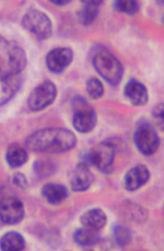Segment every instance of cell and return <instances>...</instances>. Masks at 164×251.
<instances>
[{
	"label": "cell",
	"instance_id": "6da1fadb",
	"mask_svg": "<svg viewBox=\"0 0 164 251\" xmlns=\"http://www.w3.org/2000/svg\"><path fill=\"white\" fill-rule=\"evenodd\" d=\"M26 146L30 151L45 154H59L74 149L77 137L65 128L51 127L33 132L26 139Z\"/></svg>",
	"mask_w": 164,
	"mask_h": 251
},
{
	"label": "cell",
	"instance_id": "7a4b0ae2",
	"mask_svg": "<svg viewBox=\"0 0 164 251\" xmlns=\"http://www.w3.org/2000/svg\"><path fill=\"white\" fill-rule=\"evenodd\" d=\"M92 61L98 74L111 86H117L121 82L123 68L119 59L107 48L98 46L92 55Z\"/></svg>",
	"mask_w": 164,
	"mask_h": 251
},
{
	"label": "cell",
	"instance_id": "3957f363",
	"mask_svg": "<svg viewBox=\"0 0 164 251\" xmlns=\"http://www.w3.org/2000/svg\"><path fill=\"white\" fill-rule=\"evenodd\" d=\"M26 63L27 57L22 47L0 35V75H20Z\"/></svg>",
	"mask_w": 164,
	"mask_h": 251
},
{
	"label": "cell",
	"instance_id": "277c9868",
	"mask_svg": "<svg viewBox=\"0 0 164 251\" xmlns=\"http://www.w3.org/2000/svg\"><path fill=\"white\" fill-rule=\"evenodd\" d=\"M116 147L111 141H103L90 149L84 155L82 163L92 165L101 172L108 175L112 171Z\"/></svg>",
	"mask_w": 164,
	"mask_h": 251
},
{
	"label": "cell",
	"instance_id": "5b68a950",
	"mask_svg": "<svg viewBox=\"0 0 164 251\" xmlns=\"http://www.w3.org/2000/svg\"><path fill=\"white\" fill-rule=\"evenodd\" d=\"M73 124L77 131L82 133L91 132L95 128L98 117L95 110L83 97H75L73 100Z\"/></svg>",
	"mask_w": 164,
	"mask_h": 251
},
{
	"label": "cell",
	"instance_id": "8992f818",
	"mask_svg": "<svg viewBox=\"0 0 164 251\" xmlns=\"http://www.w3.org/2000/svg\"><path fill=\"white\" fill-rule=\"evenodd\" d=\"M25 29L35 35L40 41L47 40L53 34V25L49 17L41 10L31 9L28 10L22 21Z\"/></svg>",
	"mask_w": 164,
	"mask_h": 251
},
{
	"label": "cell",
	"instance_id": "52a82bcc",
	"mask_svg": "<svg viewBox=\"0 0 164 251\" xmlns=\"http://www.w3.org/2000/svg\"><path fill=\"white\" fill-rule=\"evenodd\" d=\"M57 90L53 82L46 80L36 86L27 98V107L32 112H39L53 104Z\"/></svg>",
	"mask_w": 164,
	"mask_h": 251
},
{
	"label": "cell",
	"instance_id": "ba28073f",
	"mask_svg": "<svg viewBox=\"0 0 164 251\" xmlns=\"http://www.w3.org/2000/svg\"><path fill=\"white\" fill-rule=\"evenodd\" d=\"M135 145L143 155H153L157 152L161 145V140L153 126L148 123H143L135 133Z\"/></svg>",
	"mask_w": 164,
	"mask_h": 251
},
{
	"label": "cell",
	"instance_id": "9c48e42d",
	"mask_svg": "<svg viewBox=\"0 0 164 251\" xmlns=\"http://www.w3.org/2000/svg\"><path fill=\"white\" fill-rule=\"evenodd\" d=\"M25 217L23 202L14 196H7L0 201V220L6 225H16Z\"/></svg>",
	"mask_w": 164,
	"mask_h": 251
},
{
	"label": "cell",
	"instance_id": "30bf717a",
	"mask_svg": "<svg viewBox=\"0 0 164 251\" xmlns=\"http://www.w3.org/2000/svg\"><path fill=\"white\" fill-rule=\"evenodd\" d=\"M73 51L69 47H57L50 51L46 57L47 66L54 73H61L73 61Z\"/></svg>",
	"mask_w": 164,
	"mask_h": 251
},
{
	"label": "cell",
	"instance_id": "8fae6325",
	"mask_svg": "<svg viewBox=\"0 0 164 251\" xmlns=\"http://www.w3.org/2000/svg\"><path fill=\"white\" fill-rule=\"evenodd\" d=\"M94 177L88 165L81 163L77 164L69 175L71 188L74 192H84L90 188Z\"/></svg>",
	"mask_w": 164,
	"mask_h": 251
},
{
	"label": "cell",
	"instance_id": "7c38bea8",
	"mask_svg": "<svg viewBox=\"0 0 164 251\" xmlns=\"http://www.w3.org/2000/svg\"><path fill=\"white\" fill-rule=\"evenodd\" d=\"M150 177V172L146 166L136 165L127 171L123 178V186L126 190L134 192L145 185Z\"/></svg>",
	"mask_w": 164,
	"mask_h": 251
},
{
	"label": "cell",
	"instance_id": "4fadbf2b",
	"mask_svg": "<svg viewBox=\"0 0 164 251\" xmlns=\"http://www.w3.org/2000/svg\"><path fill=\"white\" fill-rule=\"evenodd\" d=\"M124 94L135 106H144L149 101V93L146 86L135 78L127 82L124 88Z\"/></svg>",
	"mask_w": 164,
	"mask_h": 251
},
{
	"label": "cell",
	"instance_id": "5bb4252c",
	"mask_svg": "<svg viewBox=\"0 0 164 251\" xmlns=\"http://www.w3.org/2000/svg\"><path fill=\"white\" fill-rule=\"evenodd\" d=\"M22 82L21 75L13 76L0 75V106L7 103L17 94Z\"/></svg>",
	"mask_w": 164,
	"mask_h": 251
},
{
	"label": "cell",
	"instance_id": "9a60e30c",
	"mask_svg": "<svg viewBox=\"0 0 164 251\" xmlns=\"http://www.w3.org/2000/svg\"><path fill=\"white\" fill-rule=\"evenodd\" d=\"M81 222L84 227L99 231L107 223V216L100 208L90 209L83 213L81 218Z\"/></svg>",
	"mask_w": 164,
	"mask_h": 251
},
{
	"label": "cell",
	"instance_id": "2e32d148",
	"mask_svg": "<svg viewBox=\"0 0 164 251\" xmlns=\"http://www.w3.org/2000/svg\"><path fill=\"white\" fill-rule=\"evenodd\" d=\"M42 196L49 203L58 205L66 200L69 192L62 184L49 183L42 188Z\"/></svg>",
	"mask_w": 164,
	"mask_h": 251
},
{
	"label": "cell",
	"instance_id": "e0dca14e",
	"mask_svg": "<svg viewBox=\"0 0 164 251\" xmlns=\"http://www.w3.org/2000/svg\"><path fill=\"white\" fill-rule=\"evenodd\" d=\"M102 1H85L77 13L79 22L84 26L90 25L94 22L99 13Z\"/></svg>",
	"mask_w": 164,
	"mask_h": 251
},
{
	"label": "cell",
	"instance_id": "ac0fdd59",
	"mask_svg": "<svg viewBox=\"0 0 164 251\" xmlns=\"http://www.w3.org/2000/svg\"><path fill=\"white\" fill-rule=\"evenodd\" d=\"M6 159L10 167L17 168L27 163L28 154L26 148L19 144H11L6 151Z\"/></svg>",
	"mask_w": 164,
	"mask_h": 251
},
{
	"label": "cell",
	"instance_id": "d6986e66",
	"mask_svg": "<svg viewBox=\"0 0 164 251\" xmlns=\"http://www.w3.org/2000/svg\"><path fill=\"white\" fill-rule=\"evenodd\" d=\"M26 240L21 234L9 231L0 238V248L4 251H20L25 249Z\"/></svg>",
	"mask_w": 164,
	"mask_h": 251
},
{
	"label": "cell",
	"instance_id": "ffe728a7",
	"mask_svg": "<svg viewBox=\"0 0 164 251\" xmlns=\"http://www.w3.org/2000/svg\"><path fill=\"white\" fill-rule=\"evenodd\" d=\"M98 231L86 227L79 228L73 234V240L81 247L95 245L100 240Z\"/></svg>",
	"mask_w": 164,
	"mask_h": 251
},
{
	"label": "cell",
	"instance_id": "44dd1931",
	"mask_svg": "<svg viewBox=\"0 0 164 251\" xmlns=\"http://www.w3.org/2000/svg\"><path fill=\"white\" fill-rule=\"evenodd\" d=\"M113 7L117 11L128 15H134L138 12L140 4L135 0H118L113 2Z\"/></svg>",
	"mask_w": 164,
	"mask_h": 251
},
{
	"label": "cell",
	"instance_id": "7402d4cb",
	"mask_svg": "<svg viewBox=\"0 0 164 251\" xmlns=\"http://www.w3.org/2000/svg\"><path fill=\"white\" fill-rule=\"evenodd\" d=\"M86 92L88 95L94 100L99 99L103 96L105 89L102 82L96 77H91L86 82Z\"/></svg>",
	"mask_w": 164,
	"mask_h": 251
},
{
	"label": "cell",
	"instance_id": "603a6c76",
	"mask_svg": "<svg viewBox=\"0 0 164 251\" xmlns=\"http://www.w3.org/2000/svg\"><path fill=\"white\" fill-rule=\"evenodd\" d=\"M114 238L119 247H125L130 243L131 233L127 227L123 226H115L113 229Z\"/></svg>",
	"mask_w": 164,
	"mask_h": 251
},
{
	"label": "cell",
	"instance_id": "cb8c5ba5",
	"mask_svg": "<svg viewBox=\"0 0 164 251\" xmlns=\"http://www.w3.org/2000/svg\"><path fill=\"white\" fill-rule=\"evenodd\" d=\"M35 171L39 175V176H46L47 175H51L55 171V167L53 164L50 162L41 161L38 162L35 165Z\"/></svg>",
	"mask_w": 164,
	"mask_h": 251
},
{
	"label": "cell",
	"instance_id": "d4e9b609",
	"mask_svg": "<svg viewBox=\"0 0 164 251\" xmlns=\"http://www.w3.org/2000/svg\"><path fill=\"white\" fill-rule=\"evenodd\" d=\"M155 123L161 129H164V104L160 103L155 106L153 111Z\"/></svg>",
	"mask_w": 164,
	"mask_h": 251
},
{
	"label": "cell",
	"instance_id": "484cf974",
	"mask_svg": "<svg viewBox=\"0 0 164 251\" xmlns=\"http://www.w3.org/2000/svg\"><path fill=\"white\" fill-rule=\"evenodd\" d=\"M12 179H13V183L22 189H26L28 187L27 178L22 173H16L13 175Z\"/></svg>",
	"mask_w": 164,
	"mask_h": 251
},
{
	"label": "cell",
	"instance_id": "4316f807",
	"mask_svg": "<svg viewBox=\"0 0 164 251\" xmlns=\"http://www.w3.org/2000/svg\"><path fill=\"white\" fill-rule=\"evenodd\" d=\"M52 3L55 4L56 6H65L66 4L69 3L70 1H64V0H58V1H51Z\"/></svg>",
	"mask_w": 164,
	"mask_h": 251
}]
</instances>
